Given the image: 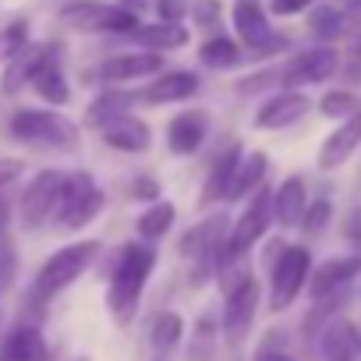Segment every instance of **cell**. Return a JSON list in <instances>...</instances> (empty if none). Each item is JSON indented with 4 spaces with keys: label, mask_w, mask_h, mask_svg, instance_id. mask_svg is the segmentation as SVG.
Segmentation results:
<instances>
[{
    "label": "cell",
    "mask_w": 361,
    "mask_h": 361,
    "mask_svg": "<svg viewBox=\"0 0 361 361\" xmlns=\"http://www.w3.org/2000/svg\"><path fill=\"white\" fill-rule=\"evenodd\" d=\"M269 8H273V15H280V18H290V15H301V11H308V8H312V0H269Z\"/></svg>",
    "instance_id": "cell-39"
},
{
    "label": "cell",
    "mask_w": 361,
    "mask_h": 361,
    "mask_svg": "<svg viewBox=\"0 0 361 361\" xmlns=\"http://www.w3.org/2000/svg\"><path fill=\"white\" fill-rule=\"evenodd\" d=\"M220 18V0H195V22L206 29V25H216Z\"/></svg>",
    "instance_id": "cell-38"
},
{
    "label": "cell",
    "mask_w": 361,
    "mask_h": 361,
    "mask_svg": "<svg viewBox=\"0 0 361 361\" xmlns=\"http://www.w3.org/2000/svg\"><path fill=\"white\" fill-rule=\"evenodd\" d=\"M234 29L241 36V43L252 50V57L273 39V25L266 18L262 0H234Z\"/></svg>",
    "instance_id": "cell-17"
},
{
    "label": "cell",
    "mask_w": 361,
    "mask_h": 361,
    "mask_svg": "<svg viewBox=\"0 0 361 361\" xmlns=\"http://www.w3.org/2000/svg\"><path fill=\"white\" fill-rule=\"evenodd\" d=\"M269 202H273V188L259 185L252 192V202L238 216V224H231V231H227V252L231 255H245V252H252V245H259L266 238V231L273 224V206Z\"/></svg>",
    "instance_id": "cell-7"
},
{
    "label": "cell",
    "mask_w": 361,
    "mask_h": 361,
    "mask_svg": "<svg viewBox=\"0 0 361 361\" xmlns=\"http://www.w3.org/2000/svg\"><path fill=\"white\" fill-rule=\"evenodd\" d=\"M99 131H103V142H106L110 149H117V152H145L149 142H152L149 124L138 121V117L128 114V110L117 114V117H110Z\"/></svg>",
    "instance_id": "cell-18"
},
{
    "label": "cell",
    "mask_w": 361,
    "mask_h": 361,
    "mask_svg": "<svg viewBox=\"0 0 361 361\" xmlns=\"http://www.w3.org/2000/svg\"><path fill=\"white\" fill-rule=\"evenodd\" d=\"M15 280V255H0V294H4Z\"/></svg>",
    "instance_id": "cell-41"
},
{
    "label": "cell",
    "mask_w": 361,
    "mask_h": 361,
    "mask_svg": "<svg viewBox=\"0 0 361 361\" xmlns=\"http://www.w3.org/2000/svg\"><path fill=\"white\" fill-rule=\"evenodd\" d=\"M315 305H312V312L305 315V333L308 336H319L322 333V326L326 322H333L343 308H347V301H350V287H340V290H333V294H322V298H312Z\"/></svg>",
    "instance_id": "cell-26"
},
{
    "label": "cell",
    "mask_w": 361,
    "mask_h": 361,
    "mask_svg": "<svg viewBox=\"0 0 361 361\" xmlns=\"http://www.w3.org/2000/svg\"><path fill=\"white\" fill-rule=\"evenodd\" d=\"M259 298H262V287L255 276H245L241 283H234L227 290V301H224V336L227 343H241L248 333H252V322H255V312H259Z\"/></svg>",
    "instance_id": "cell-9"
},
{
    "label": "cell",
    "mask_w": 361,
    "mask_h": 361,
    "mask_svg": "<svg viewBox=\"0 0 361 361\" xmlns=\"http://www.w3.org/2000/svg\"><path fill=\"white\" fill-rule=\"evenodd\" d=\"M75 361H89V357H75Z\"/></svg>",
    "instance_id": "cell-49"
},
{
    "label": "cell",
    "mask_w": 361,
    "mask_h": 361,
    "mask_svg": "<svg viewBox=\"0 0 361 361\" xmlns=\"http://www.w3.org/2000/svg\"><path fill=\"white\" fill-rule=\"evenodd\" d=\"M152 361H166V354H156V357H152Z\"/></svg>",
    "instance_id": "cell-47"
},
{
    "label": "cell",
    "mask_w": 361,
    "mask_h": 361,
    "mask_svg": "<svg viewBox=\"0 0 361 361\" xmlns=\"http://www.w3.org/2000/svg\"><path fill=\"white\" fill-rule=\"evenodd\" d=\"M227 224H231L227 216H209V220L195 224L185 238H180V255H188V259H209L216 266V255L227 245V231H231Z\"/></svg>",
    "instance_id": "cell-14"
},
{
    "label": "cell",
    "mask_w": 361,
    "mask_h": 361,
    "mask_svg": "<svg viewBox=\"0 0 361 361\" xmlns=\"http://www.w3.org/2000/svg\"><path fill=\"white\" fill-rule=\"evenodd\" d=\"M350 4V15H361V0H347Z\"/></svg>",
    "instance_id": "cell-46"
},
{
    "label": "cell",
    "mask_w": 361,
    "mask_h": 361,
    "mask_svg": "<svg viewBox=\"0 0 361 361\" xmlns=\"http://www.w3.org/2000/svg\"><path fill=\"white\" fill-rule=\"evenodd\" d=\"M308 110H312V103H308L305 92H298V89H280L276 96H269V99L255 110V128H262V131H283V128L298 124Z\"/></svg>",
    "instance_id": "cell-11"
},
{
    "label": "cell",
    "mask_w": 361,
    "mask_h": 361,
    "mask_svg": "<svg viewBox=\"0 0 361 361\" xmlns=\"http://www.w3.org/2000/svg\"><path fill=\"white\" fill-rule=\"evenodd\" d=\"M57 61V47L54 43H39V47H22L18 54H11V64L4 71V92H18L25 82H32L47 64Z\"/></svg>",
    "instance_id": "cell-15"
},
{
    "label": "cell",
    "mask_w": 361,
    "mask_h": 361,
    "mask_svg": "<svg viewBox=\"0 0 361 361\" xmlns=\"http://www.w3.org/2000/svg\"><path fill=\"white\" fill-rule=\"evenodd\" d=\"M322 354H326V361H357V354L343 350V347H333V350H322Z\"/></svg>",
    "instance_id": "cell-44"
},
{
    "label": "cell",
    "mask_w": 361,
    "mask_h": 361,
    "mask_svg": "<svg viewBox=\"0 0 361 361\" xmlns=\"http://www.w3.org/2000/svg\"><path fill=\"white\" fill-rule=\"evenodd\" d=\"M159 15H163V22H180L185 4H180V0H159Z\"/></svg>",
    "instance_id": "cell-42"
},
{
    "label": "cell",
    "mask_w": 361,
    "mask_h": 361,
    "mask_svg": "<svg viewBox=\"0 0 361 361\" xmlns=\"http://www.w3.org/2000/svg\"><path fill=\"white\" fill-rule=\"evenodd\" d=\"M329 220H333V202H329V199H315V202L305 206L298 227H301L305 234H322V231L329 227Z\"/></svg>",
    "instance_id": "cell-35"
},
{
    "label": "cell",
    "mask_w": 361,
    "mask_h": 361,
    "mask_svg": "<svg viewBox=\"0 0 361 361\" xmlns=\"http://www.w3.org/2000/svg\"><path fill=\"white\" fill-rule=\"evenodd\" d=\"M135 43L149 47V50H177L188 43V29L177 22H159V25H138L135 32H128Z\"/></svg>",
    "instance_id": "cell-25"
},
{
    "label": "cell",
    "mask_w": 361,
    "mask_h": 361,
    "mask_svg": "<svg viewBox=\"0 0 361 361\" xmlns=\"http://www.w3.org/2000/svg\"><path fill=\"white\" fill-rule=\"evenodd\" d=\"M173 216H177L173 202H152V206L135 220V231H138V238H142V241H159V238L170 231Z\"/></svg>",
    "instance_id": "cell-29"
},
{
    "label": "cell",
    "mask_w": 361,
    "mask_h": 361,
    "mask_svg": "<svg viewBox=\"0 0 361 361\" xmlns=\"http://www.w3.org/2000/svg\"><path fill=\"white\" fill-rule=\"evenodd\" d=\"M336 71H340V54H336L329 43H322V47H312V50L294 54V57L276 71V78H280L283 89H301V85L329 82Z\"/></svg>",
    "instance_id": "cell-8"
},
{
    "label": "cell",
    "mask_w": 361,
    "mask_h": 361,
    "mask_svg": "<svg viewBox=\"0 0 361 361\" xmlns=\"http://www.w3.org/2000/svg\"><path fill=\"white\" fill-rule=\"evenodd\" d=\"M308 29H312V36H319L322 43L340 39V36H347V29H350V11H343V8H336V4H322V8H315V11L308 15Z\"/></svg>",
    "instance_id": "cell-27"
},
{
    "label": "cell",
    "mask_w": 361,
    "mask_h": 361,
    "mask_svg": "<svg viewBox=\"0 0 361 361\" xmlns=\"http://www.w3.org/2000/svg\"><path fill=\"white\" fill-rule=\"evenodd\" d=\"M266 170H269V156H266V152H259V149H255V152H241V159H238V166H234V177H231L224 199H227V202L248 199V195L262 185Z\"/></svg>",
    "instance_id": "cell-22"
},
{
    "label": "cell",
    "mask_w": 361,
    "mask_h": 361,
    "mask_svg": "<svg viewBox=\"0 0 361 361\" xmlns=\"http://www.w3.org/2000/svg\"><path fill=\"white\" fill-rule=\"evenodd\" d=\"M347 238L354 241V248H357V255H361V216H357V220L347 227Z\"/></svg>",
    "instance_id": "cell-45"
},
{
    "label": "cell",
    "mask_w": 361,
    "mask_h": 361,
    "mask_svg": "<svg viewBox=\"0 0 361 361\" xmlns=\"http://www.w3.org/2000/svg\"><path fill=\"white\" fill-rule=\"evenodd\" d=\"M273 220L280 227H298L301 224V213L308 206V188H305V177L301 173H290L283 185L273 192Z\"/></svg>",
    "instance_id": "cell-19"
},
{
    "label": "cell",
    "mask_w": 361,
    "mask_h": 361,
    "mask_svg": "<svg viewBox=\"0 0 361 361\" xmlns=\"http://www.w3.org/2000/svg\"><path fill=\"white\" fill-rule=\"evenodd\" d=\"M163 71V57L159 54H117L103 64V78L106 82H135V78H149Z\"/></svg>",
    "instance_id": "cell-23"
},
{
    "label": "cell",
    "mask_w": 361,
    "mask_h": 361,
    "mask_svg": "<svg viewBox=\"0 0 361 361\" xmlns=\"http://www.w3.org/2000/svg\"><path fill=\"white\" fill-rule=\"evenodd\" d=\"M32 85H36V92H39L47 103H54V106H64V103L71 99L68 78H64V71L57 68V61H54V64H47V68L32 78Z\"/></svg>",
    "instance_id": "cell-31"
},
{
    "label": "cell",
    "mask_w": 361,
    "mask_h": 361,
    "mask_svg": "<svg viewBox=\"0 0 361 361\" xmlns=\"http://www.w3.org/2000/svg\"><path fill=\"white\" fill-rule=\"evenodd\" d=\"M25 39H29V29H25V22H15L4 36H0V57H11V54H18L22 47H25Z\"/></svg>",
    "instance_id": "cell-36"
},
{
    "label": "cell",
    "mask_w": 361,
    "mask_h": 361,
    "mask_svg": "<svg viewBox=\"0 0 361 361\" xmlns=\"http://www.w3.org/2000/svg\"><path fill=\"white\" fill-rule=\"evenodd\" d=\"M0 361H50V347L36 326H15L0 343Z\"/></svg>",
    "instance_id": "cell-21"
},
{
    "label": "cell",
    "mask_w": 361,
    "mask_h": 361,
    "mask_svg": "<svg viewBox=\"0 0 361 361\" xmlns=\"http://www.w3.org/2000/svg\"><path fill=\"white\" fill-rule=\"evenodd\" d=\"M128 103H135V96H121V92H106V96H99L92 106H89V114H85V124H92V128H103L110 117H117V114H124V106Z\"/></svg>",
    "instance_id": "cell-33"
},
{
    "label": "cell",
    "mask_w": 361,
    "mask_h": 361,
    "mask_svg": "<svg viewBox=\"0 0 361 361\" xmlns=\"http://www.w3.org/2000/svg\"><path fill=\"white\" fill-rule=\"evenodd\" d=\"M96 255H99V241H75V245H64L61 252H54L43 262V269L36 273L32 290H29V301L36 308L47 305V301H54L61 290H68L96 262Z\"/></svg>",
    "instance_id": "cell-2"
},
{
    "label": "cell",
    "mask_w": 361,
    "mask_h": 361,
    "mask_svg": "<svg viewBox=\"0 0 361 361\" xmlns=\"http://www.w3.org/2000/svg\"><path fill=\"white\" fill-rule=\"evenodd\" d=\"M216 357V322L206 315L195 326V340L188 347V361H213Z\"/></svg>",
    "instance_id": "cell-34"
},
{
    "label": "cell",
    "mask_w": 361,
    "mask_h": 361,
    "mask_svg": "<svg viewBox=\"0 0 361 361\" xmlns=\"http://www.w3.org/2000/svg\"><path fill=\"white\" fill-rule=\"evenodd\" d=\"M61 22L78 29V32H135L142 22L135 11L128 8H110V4H96V0H78L61 11Z\"/></svg>",
    "instance_id": "cell-6"
},
{
    "label": "cell",
    "mask_w": 361,
    "mask_h": 361,
    "mask_svg": "<svg viewBox=\"0 0 361 361\" xmlns=\"http://www.w3.org/2000/svg\"><path fill=\"white\" fill-rule=\"evenodd\" d=\"M152 269H156L152 245H124L121 248L117 266L110 273V290H106V305L121 326L131 322V315L138 312V301H142V290H145Z\"/></svg>",
    "instance_id": "cell-1"
},
{
    "label": "cell",
    "mask_w": 361,
    "mask_h": 361,
    "mask_svg": "<svg viewBox=\"0 0 361 361\" xmlns=\"http://www.w3.org/2000/svg\"><path fill=\"white\" fill-rule=\"evenodd\" d=\"M241 57H245V54H241V47H238L234 39H227V36L206 39V43H202V50H199V61H202L206 68H216V71L241 64Z\"/></svg>",
    "instance_id": "cell-30"
},
{
    "label": "cell",
    "mask_w": 361,
    "mask_h": 361,
    "mask_svg": "<svg viewBox=\"0 0 361 361\" xmlns=\"http://www.w3.org/2000/svg\"><path fill=\"white\" fill-rule=\"evenodd\" d=\"M241 142H231L220 156H216V163H213V170H209V177H206V188H202V202L209 206V202H216V199H224V192H227V185H231V177H234V166H238V159H241Z\"/></svg>",
    "instance_id": "cell-24"
},
{
    "label": "cell",
    "mask_w": 361,
    "mask_h": 361,
    "mask_svg": "<svg viewBox=\"0 0 361 361\" xmlns=\"http://www.w3.org/2000/svg\"><path fill=\"white\" fill-rule=\"evenodd\" d=\"M357 57H361V36H357Z\"/></svg>",
    "instance_id": "cell-48"
},
{
    "label": "cell",
    "mask_w": 361,
    "mask_h": 361,
    "mask_svg": "<svg viewBox=\"0 0 361 361\" xmlns=\"http://www.w3.org/2000/svg\"><path fill=\"white\" fill-rule=\"evenodd\" d=\"M357 110H361V96L354 89H329L319 99V114L329 117V121H343V117H350Z\"/></svg>",
    "instance_id": "cell-32"
},
{
    "label": "cell",
    "mask_w": 361,
    "mask_h": 361,
    "mask_svg": "<svg viewBox=\"0 0 361 361\" xmlns=\"http://www.w3.org/2000/svg\"><path fill=\"white\" fill-rule=\"evenodd\" d=\"M180 336H185V319H180L177 312H159L152 322H149V343L156 354H170Z\"/></svg>",
    "instance_id": "cell-28"
},
{
    "label": "cell",
    "mask_w": 361,
    "mask_h": 361,
    "mask_svg": "<svg viewBox=\"0 0 361 361\" xmlns=\"http://www.w3.org/2000/svg\"><path fill=\"white\" fill-rule=\"evenodd\" d=\"M357 145H361V110L350 114V117H343V121L322 138L319 156H315L319 170H336V166H343V163L357 152Z\"/></svg>",
    "instance_id": "cell-12"
},
{
    "label": "cell",
    "mask_w": 361,
    "mask_h": 361,
    "mask_svg": "<svg viewBox=\"0 0 361 361\" xmlns=\"http://www.w3.org/2000/svg\"><path fill=\"white\" fill-rule=\"evenodd\" d=\"M206 131H209V114L206 110H180L166 124V145L177 156H192L195 149H202Z\"/></svg>",
    "instance_id": "cell-16"
},
{
    "label": "cell",
    "mask_w": 361,
    "mask_h": 361,
    "mask_svg": "<svg viewBox=\"0 0 361 361\" xmlns=\"http://www.w3.org/2000/svg\"><path fill=\"white\" fill-rule=\"evenodd\" d=\"M103 192L96 188L92 173H68L64 177V188H61V202H57V227L61 231H82L85 224H92L103 213Z\"/></svg>",
    "instance_id": "cell-5"
},
{
    "label": "cell",
    "mask_w": 361,
    "mask_h": 361,
    "mask_svg": "<svg viewBox=\"0 0 361 361\" xmlns=\"http://www.w3.org/2000/svg\"><path fill=\"white\" fill-rule=\"evenodd\" d=\"M361 276V255H336V259H326L319 266H312L308 273V294L312 298H322V294H333L340 287H350L354 280Z\"/></svg>",
    "instance_id": "cell-13"
},
{
    "label": "cell",
    "mask_w": 361,
    "mask_h": 361,
    "mask_svg": "<svg viewBox=\"0 0 361 361\" xmlns=\"http://www.w3.org/2000/svg\"><path fill=\"white\" fill-rule=\"evenodd\" d=\"M312 273V252L305 245H283L269 269V308L283 312L298 301Z\"/></svg>",
    "instance_id": "cell-4"
},
{
    "label": "cell",
    "mask_w": 361,
    "mask_h": 361,
    "mask_svg": "<svg viewBox=\"0 0 361 361\" xmlns=\"http://www.w3.org/2000/svg\"><path fill=\"white\" fill-rule=\"evenodd\" d=\"M64 177L61 170H43L29 180V188L22 195V224L29 231H39L47 220H54L57 202H61V188H64Z\"/></svg>",
    "instance_id": "cell-10"
},
{
    "label": "cell",
    "mask_w": 361,
    "mask_h": 361,
    "mask_svg": "<svg viewBox=\"0 0 361 361\" xmlns=\"http://www.w3.org/2000/svg\"><path fill=\"white\" fill-rule=\"evenodd\" d=\"M22 173H25V163H22V159H15V156H0V188L15 185Z\"/></svg>",
    "instance_id": "cell-37"
},
{
    "label": "cell",
    "mask_w": 361,
    "mask_h": 361,
    "mask_svg": "<svg viewBox=\"0 0 361 361\" xmlns=\"http://www.w3.org/2000/svg\"><path fill=\"white\" fill-rule=\"evenodd\" d=\"M255 361H294L287 350H276V347H269V343H262L259 347V354H255Z\"/></svg>",
    "instance_id": "cell-43"
},
{
    "label": "cell",
    "mask_w": 361,
    "mask_h": 361,
    "mask_svg": "<svg viewBox=\"0 0 361 361\" xmlns=\"http://www.w3.org/2000/svg\"><path fill=\"white\" fill-rule=\"evenodd\" d=\"M131 192H135V199H145V202H152L156 195H159V185L152 177H138L135 185H131Z\"/></svg>",
    "instance_id": "cell-40"
},
{
    "label": "cell",
    "mask_w": 361,
    "mask_h": 361,
    "mask_svg": "<svg viewBox=\"0 0 361 361\" xmlns=\"http://www.w3.org/2000/svg\"><path fill=\"white\" fill-rule=\"evenodd\" d=\"M199 85L202 82L192 71H166L156 82H149V89L138 92V99H145V103H185L199 92Z\"/></svg>",
    "instance_id": "cell-20"
},
{
    "label": "cell",
    "mask_w": 361,
    "mask_h": 361,
    "mask_svg": "<svg viewBox=\"0 0 361 361\" xmlns=\"http://www.w3.org/2000/svg\"><path fill=\"white\" fill-rule=\"evenodd\" d=\"M11 135L18 142L43 145V149H61V152L78 149V128L57 110H32V106L18 110L11 117Z\"/></svg>",
    "instance_id": "cell-3"
}]
</instances>
